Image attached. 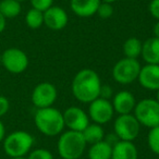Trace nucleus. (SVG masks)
<instances>
[{
    "mask_svg": "<svg viewBox=\"0 0 159 159\" xmlns=\"http://www.w3.org/2000/svg\"><path fill=\"white\" fill-rule=\"evenodd\" d=\"M139 85L147 91L159 89V64H145L141 68L139 77Z\"/></svg>",
    "mask_w": 159,
    "mask_h": 159,
    "instance_id": "obj_13",
    "label": "nucleus"
},
{
    "mask_svg": "<svg viewBox=\"0 0 159 159\" xmlns=\"http://www.w3.org/2000/svg\"><path fill=\"white\" fill-rule=\"evenodd\" d=\"M25 23L32 30H37L44 25V12L34 8L30 9L25 16Z\"/></svg>",
    "mask_w": 159,
    "mask_h": 159,
    "instance_id": "obj_22",
    "label": "nucleus"
},
{
    "mask_svg": "<svg viewBox=\"0 0 159 159\" xmlns=\"http://www.w3.org/2000/svg\"><path fill=\"white\" fill-rule=\"evenodd\" d=\"M142 48H143V43L141 39L136 37H130L123 43V53L124 57L132 58V59H137L142 53Z\"/></svg>",
    "mask_w": 159,
    "mask_h": 159,
    "instance_id": "obj_20",
    "label": "nucleus"
},
{
    "mask_svg": "<svg viewBox=\"0 0 159 159\" xmlns=\"http://www.w3.org/2000/svg\"><path fill=\"white\" fill-rule=\"evenodd\" d=\"M10 159H26L25 157H19V158H10Z\"/></svg>",
    "mask_w": 159,
    "mask_h": 159,
    "instance_id": "obj_35",
    "label": "nucleus"
},
{
    "mask_svg": "<svg viewBox=\"0 0 159 159\" xmlns=\"http://www.w3.org/2000/svg\"><path fill=\"white\" fill-rule=\"evenodd\" d=\"M16 1H19V2H23V1H25V0H16Z\"/></svg>",
    "mask_w": 159,
    "mask_h": 159,
    "instance_id": "obj_36",
    "label": "nucleus"
},
{
    "mask_svg": "<svg viewBox=\"0 0 159 159\" xmlns=\"http://www.w3.org/2000/svg\"><path fill=\"white\" fill-rule=\"evenodd\" d=\"M34 123L42 134L49 137L60 135L66 128L63 113L53 106L37 109L34 115Z\"/></svg>",
    "mask_w": 159,
    "mask_h": 159,
    "instance_id": "obj_2",
    "label": "nucleus"
},
{
    "mask_svg": "<svg viewBox=\"0 0 159 159\" xmlns=\"http://www.w3.org/2000/svg\"><path fill=\"white\" fill-rule=\"evenodd\" d=\"M68 13L59 6H51L44 12V25L51 31H61L68 25Z\"/></svg>",
    "mask_w": 159,
    "mask_h": 159,
    "instance_id": "obj_12",
    "label": "nucleus"
},
{
    "mask_svg": "<svg viewBox=\"0 0 159 159\" xmlns=\"http://www.w3.org/2000/svg\"><path fill=\"white\" fill-rule=\"evenodd\" d=\"M112 107L113 110L118 115H129L133 113L136 106V100L131 92L120 91L112 96Z\"/></svg>",
    "mask_w": 159,
    "mask_h": 159,
    "instance_id": "obj_14",
    "label": "nucleus"
},
{
    "mask_svg": "<svg viewBox=\"0 0 159 159\" xmlns=\"http://www.w3.org/2000/svg\"><path fill=\"white\" fill-rule=\"evenodd\" d=\"M133 115L141 126L152 129L159 125V102L152 98H145L136 102Z\"/></svg>",
    "mask_w": 159,
    "mask_h": 159,
    "instance_id": "obj_6",
    "label": "nucleus"
},
{
    "mask_svg": "<svg viewBox=\"0 0 159 159\" xmlns=\"http://www.w3.org/2000/svg\"><path fill=\"white\" fill-rule=\"evenodd\" d=\"M113 96V92H112V89L108 85H102V89H100V95L99 97L102 98H105V99H109L110 97Z\"/></svg>",
    "mask_w": 159,
    "mask_h": 159,
    "instance_id": "obj_29",
    "label": "nucleus"
},
{
    "mask_svg": "<svg viewBox=\"0 0 159 159\" xmlns=\"http://www.w3.org/2000/svg\"><path fill=\"white\" fill-rule=\"evenodd\" d=\"M2 144L3 150L10 158L25 157L33 148L34 137L26 131H13L6 135Z\"/></svg>",
    "mask_w": 159,
    "mask_h": 159,
    "instance_id": "obj_4",
    "label": "nucleus"
},
{
    "mask_svg": "<svg viewBox=\"0 0 159 159\" xmlns=\"http://www.w3.org/2000/svg\"><path fill=\"white\" fill-rule=\"evenodd\" d=\"M89 117L94 123L104 124L108 123L112 120L113 115H115V110H113L112 104L109 99H105V98L98 97L92 102H89Z\"/></svg>",
    "mask_w": 159,
    "mask_h": 159,
    "instance_id": "obj_9",
    "label": "nucleus"
},
{
    "mask_svg": "<svg viewBox=\"0 0 159 159\" xmlns=\"http://www.w3.org/2000/svg\"><path fill=\"white\" fill-rule=\"evenodd\" d=\"M102 86V81L96 71L82 69L73 77L71 91L76 100L83 104H89L99 97Z\"/></svg>",
    "mask_w": 159,
    "mask_h": 159,
    "instance_id": "obj_1",
    "label": "nucleus"
},
{
    "mask_svg": "<svg viewBox=\"0 0 159 159\" xmlns=\"http://www.w3.org/2000/svg\"><path fill=\"white\" fill-rule=\"evenodd\" d=\"M97 14L100 19L102 20H107V19H110L113 14V7L111 3L107 2H100L99 7L97 9Z\"/></svg>",
    "mask_w": 159,
    "mask_h": 159,
    "instance_id": "obj_25",
    "label": "nucleus"
},
{
    "mask_svg": "<svg viewBox=\"0 0 159 159\" xmlns=\"http://www.w3.org/2000/svg\"><path fill=\"white\" fill-rule=\"evenodd\" d=\"M141 57L146 64H159V38L150 37L143 43Z\"/></svg>",
    "mask_w": 159,
    "mask_h": 159,
    "instance_id": "obj_17",
    "label": "nucleus"
},
{
    "mask_svg": "<svg viewBox=\"0 0 159 159\" xmlns=\"http://www.w3.org/2000/svg\"><path fill=\"white\" fill-rule=\"evenodd\" d=\"M111 159H139V150L133 142L118 141L112 145Z\"/></svg>",
    "mask_w": 159,
    "mask_h": 159,
    "instance_id": "obj_16",
    "label": "nucleus"
},
{
    "mask_svg": "<svg viewBox=\"0 0 159 159\" xmlns=\"http://www.w3.org/2000/svg\"><path fill=\"white\" fill-rule=\"evenodd\" d=\"M5 137H6V128H5V124L2 123V121L0 119V143H2Z\"/></svg>",
    "mask_w": 159,
    "mask_h": 159,
    "instance_id": "obj_30",
    "label": "nucleus"
},
{
    "mask_svg": "<svg viewBox=\"0 0 159 159\" xmlns=\"http://www.w3.org/2000/svg\"><path fill=\"white\" fill-rule=\"evenodd\" d=\"M147 145L154 154L159 156V125L149 129L147 134Z\"/></svg>",
    "mask_w": 159,
    "mask_h": 159,
    "instance_id": "obj_23",
    "label": "nucleus"
},
{
    "mask_svg": "<svg viewBox=\"0 0 159 159\" xmlns=\"http://www.w3.org/2000/svg\"><path fill=\"white\" fill-rule=\"evenodd\" d=\"M58 97L57 89L49 82H42L34 87L31 99L37 109L52 107Z\"/></svg>",
    "mask_w": 159,
    "mask_h": 159,
    "instance_id": "obj_10",
    "label": "nucleus"
},
{
    "mask_svg": "<svg viewBox=\"0 0 159 159\" xmlns=\"http://www.w3.org/2000/svg\"><path fill=\"white\" fill-rule=\"evenodd\" d=\"M87 145H93L105 139V130L102 125L97 123H89L82 132Z\"/></svg>",
    "mask_w": 159,
    "mask_h": 159,
    "instance_id": "obj_19",
    "label": "nucleus"
},
{
    "mask_svg": "<svg viewBox=\"0 0 159 159\" xmlns=\"http://www.w3.org/2000/svg\"><path fill=\"white\" fill-rule=\"evenodd\" d=\"M100 1H102V2H107V3H111V5H112L117 0H100Z\"/></svg>",
    "mask_w": 159,
    "mask_h": 159,
    "instance_id": "obj_33",
    "label": "nucleus"
},
{
    "mask_svg": "<svg viewBox=\"0 0 159 159\" xmlns=\"http://www.w3.org/2000/svg\"><path fill=\"white\" fill-rule=\"evenodd\" d=\"M141 68L142 66L137 59L124 57L113 66L111 71L112 79L121 85L132 84L137 81Z\"/></svg>",
    "mask_w": 159,
    "mask_h": 159,
    "instance_id": "obj_5",
    "label": "nucleus"
},
{
    "mask_svg": "<svg viewBox=\"0 0 159 159\" xmlns=\"http://www.w3.org/2000/svg\"><path fill=\"white\" fill-rule=\"evenodd\" d=\"M9 109H10V102L8 100V98L2 95H0V119L5 115H7Z\"/></svg>",
    "mask_w": 159,
    "mask_h": 159,
    "instance_id": "obj_28",
    "label": "nucleus"
},
{
    "mask_svg": "<svg viewBox=\"0 0 159 159\" xmlns=\"http://www.w3.org/2000/svg\"><path fill=\"white\" fill-rule=\"evenodd\" d=\"M62 113H63L64 125L69 130L76 131V132H83L84 129L91 123L89 113L77 106L69 107Z\"/></svg>",
    "mask_w": 159,
    "mask_h": 159,
    "instance_id": "obj_11",
    "label": "nucleus"
},
{
    "mask_svg": "<svg viewBox=\"0 0 159 159\" xmlns=\"http://www.w3.org/2000/svg\"><path fill=\"white\" fill-rule=\"evenodd\" d=\"M87 143L82 132L66 130L59 135L57 149L62 159H80L82 158Z\"/></svg>",
    "mask_w": 159,
    "mask_h": 159,
    "instance_id": "obj_3",
    "label": "nucleus"
},
{
    "mask_svg": "<svg viewBox=\"0 0 159 159\" xmlns=\"http://www.w3.org/2000/svg\"><path fill=\"white\" fill-rule=\"evenodd\" d=\"M26 159H53V155L46 148H36L29 152Z\"/></svg>",
    "mask_w": 159,
    "mask_h": 159,
    "instance_id": "obj_24",
    "label": "nucleus"
},
{
    "mask_svg": "<svg viewBox=\"0 0 159 159\" xmlns=\"http://www.w3.org/2000/svg\"><path fill=\"white\" fill-rule=\"evenodd\" d=\"M1 63L8 72L12 74H20L27 69L30 60L22 49L8 48L1 55Z\"/></svg>",
    "mask_w": 159,
    "mask_h": 159,
    "instance_id": "obj_8",
    "label": "nucleus"
},
{
    "mask_svg": "<svg viewBox=\"0 0 159 159\" xmlns=\"http://www.w3.org/2000/svg\"><path fill=\"white\" fill-rule=\"evenodd\" d=\"M100 0H70V8L75 16L89 18L97 13Z\"/></svg>",
    "mask_w": 159,
    "mask_h": 159,
    "instance_id": "obj_15",
    "label": "nucleus"
},
{
    "mask_svg": "<svg viewBox=\"0 0 159 159\" xmlns=\"http://www.w3.org/2000/svg\"><path fill=\"white\" fill-rule=\"evenodd\" d=\"M6 25H7V19L0 13V33H2L5 31Z\"/></svg>",
    "mask_w": 159,
    "mask_h": 159,
    "instance_id": "obj_31",
    "label": "nucleus"
},
{
    "mask_svg": "<svg viewBox=\"0 0 159 159\" xmlns=\"http://www.w3.org/2000/svg\"><path fill=\"white\" fill-rule=\"evenodd\" d=\"M155 99H156L157 102H159V89H158V91L156 92V98H155Z\"/></svg>",
    "mask_w": 159,
    "mask_h": 159,
    "instance_id": "obj_34",
    "label": "nucleus"
},
{
    "mask_svg": "<svg viewBox=\"0 0 159 159\" xmlns=\"http://www.w3.org/2000/svg\"><path fill=\"white\" fill-rule=\"evenodd\" d=\"M21 2L16 0H1L0 1V13L6 19H14L21 13Z\"/></svg>",
    "mask_w": 159,
    "mask_h": 159,
    "instance_id": "obj_21",
    "label": "nucleus"
},
{
    "mask_svg": "<svg viewBox=\"0 0 159 159\" xmlns=\"http://www.w3.org/2000/svg\"><path fill=\"white\" fill-rule=\"evenodd\" d=\"M112 145L108 141H100L91 145L89 149V159H111Z\"/></svg>",
    "mask_w": 159,
    "mask_h": 159,
    "instance_id": "obj_18",
    "label": "nucleus"
},
{
    "mask_svg": "<svg viewBox=\"0 0 159 159\" xmlns=\"http://www.w3.org/2000/svg\"><path fill=\"white\" fill-rule=\"evenodd\" d=\"M141 124L133 113L118 115L113 122V132L119 141L133 142L139 134Z\"/></svg>",
    "mask_w": 159,
    "mask_h": 159,
    "instance_id": "obj_7",
    "label": "nucleus"
},
{
    "mask_svg": "<svg viewBox=\"0 0 159 159\" xmlns=\"http://www.w3.org/2000/svg\"><path fill=\"white\" fill-rule=\"evenodd\" d=\"M30 2L32 5V8L42 12H45L51 6H53V0H30Z\"/></svg>",
    "mask_w": 159,
    "mask_h": 159,
    "instance_id": "obj_26",
    "label": "nucleus"
},
{
    "mask_svg": "<svg viewBox=\"0 0 159 159\" xmlns=\"http://www.w3.org/2000/svg\"><path fill=\"white\" fill-rule=\"evenodd\" d=\"M152 33H154V37L159 38V21L155 23L154 27H152Z\"/></svg>",
    "mask_w": 159,
    "mask_h": 159,
    "instance_id": "obj_32",
    "label": "nucleus"
},
{
    "mask_svg": "<svg viewBox=\"0 0 159 159\" xmlns=\"http://www.w3.org/2000/svg\"><path fill=\"white\" fill-rule=\"evenodd\" d=\"M80 159H82V158H80Z\"/></svg>",
    "mask_w": 159,
    "mask_h": 159,
    "instance_id": "obj_37",
    "label": "nucleus"
},
{
    "mask_svg": "<svg viewBox=\"0 0 159 159\" xmlns=\"http://www.w3.org/2000/svg\"><path fill=\"white\" fill-rule=\"evenodd\" d=\"M148 11L154 19L159 21V0H152L148 5Z\"/></svg>",
    "mask_w": 159,
    "mask_h": 159,
    "instance_id": "obj_27",
    "label": "nucleus"
}]
</instances>
